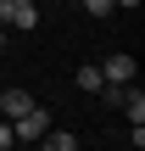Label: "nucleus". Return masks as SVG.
I'll return each instance as SVG.
<instances>
[{
  "label": "nucleus",
  "mask_w": 145,
  "mask_h": 151,
  "mask_svg": "<svg viewBox=\"0 0 145 151\" xmlns=\"http://www.w3.org/2000/svg\"><path fill=\"white\" fill-rule=\"evenodd\" d=\"M0 106H6V118H17V112L34 106V95H28V90H0Z\"/></svg>",
  "instance_id": "20e7f679"
},
{
  "label": "nucleus",
  "mask_w": 145,
  "mask_h": 151,
  "mask_svg": "<svg viewBox=\"0 0 145 151\" xmlns=\"http://www.w3.org/2000/svg\"><path fill=\"white\" fill-rule=\"evenodd\" d=\"M101 84H106V78H101V67H89V62H84V67H78V90H101Z\"/></svg>",
  "instance_id": "423d86ee"
},
{
  "label": "nucleus",
  "mask_w": 145,
  "mask_h": 151,
  "mask_svg": "<svg viewBox=\"0 0 145 151\" xmlns=\"http://www.w3.org/2000/svg\"><path fill=\"white\" fill-rule=\"evenodd\" d=\"M101 78H106V84H129V78H134V56H123V50H117V56H106Z\"/></svg>",
  "instance_id": "7ed1b4c3"
},
{
  "label": "nucleus",
  "mask_w": 145,
  "mask_h": 151,
  "mask_svg": "<svg viewBox=\"0 0 145 151\" xmlns=\"http://www.w3.org/2000/svg\"><path fill=\"white\" fill-rule=\"evenodd\" d=\"M0 22H11V28H34V22H39V6H34V0H6V6H0Z\"/></svg>",
  "instance_id": "f03ea898"
},
{
  "label": "nucleus",
  "mask_w": 145,
  "mask_h": 151,
  "mask_svg": "<svg viewBox=\"0 0 145 151\" xmlns=\"http://www.w3.org/2000/svg\"><path fill=\"white\" fill-rule=\"evenodd\" d=\"M45 146H50V151H73L78 134H50V129H45Z\"/></svg>",
  "instance_id": "0eeeda50"
},
{
  "label": "nucleus",
  "mask_w": 145,
  "mask_h": 151,
  "mask_svg": "<svg viewBox=\"0 0 145 151\" xmlns=\"http://www.w3.org/2000/svg\"><path fill=\"white\" fill-rule=\"evenodd\" d=\"M112 6H140V0H112Z\"/></svg>",
  "instance_id": "9d476101"
},
{
  "label": "nucleus",
  "mask_w": 145,
  "mask_h": 151,
  "mask_svg": "<svg viewBox=\"0 0 145 151\" xmlns=\"http://www.w3.org/2000/svg\"><path fill=\"white\" fill-rule=\"evenodd\" d=\"M84 6H89V17H106L112 11V0H84Z\"/></svg>",
  "instance_id": "6e6552de"
},
{
  "label": "nucleus",
  "mask_w": 145,
  "mask_h": 151,
  "mask_svg": "<svg viewBox=\"0 0 145 151\" xmlns=\"http://www.w3.org/2000/svg\"><path fill=\"white\" fill-rule=\"evenodd\" d=\"M0 6H6V0H0Z\"/></svg>",
  "instance_id": "9b49d317"
},
{
  "label": "nucleus",
  "mask_w": 145,
  "mask_h": 151,
  "mask_svg": "<svg viewBox=\"0 0 145 151\" xmlns=\"http://www.w3.org/2000/svg\"><path fill=\"white\" fill-rule=\"evenodd\" d=\"M11 140H17V134H11V118H0V151L11 146Z\"/></svg>",
  "instance_id": "1a4fd4ad"
},
{
  "label": "nucleus",
  "mask_w": 145,
  "mask_h": 151,
  "mask_svg": "<svg viewBox=\"0 0 145 151\" xmlns=\"http://www.w3.org/2000/svg\"><path fill=\"white\" fill-rule=\"evenodd\" d=\"M45 129H50L45 106H28V112H17V118H11V134H17V140H45Z\"/></svg>",
  "instance_id": "f257e3e1"
},
{
  "label": "nucleus",
  "mask_w": 145,
  "mask_h": 151,
  "mask_svg": "<svg viewBox=\"0 0 145 151\" xmlns=\"http://www.w3.org/2000/svg\"><path fill=\"white\" fill-rule=\"evenodd\" d=\"M117 106L129 112V123H145V95H140V90H134V95L123 90V101H117Z\"/></svg>",
  "instance_id": "39448f33"
}]
</instances>
